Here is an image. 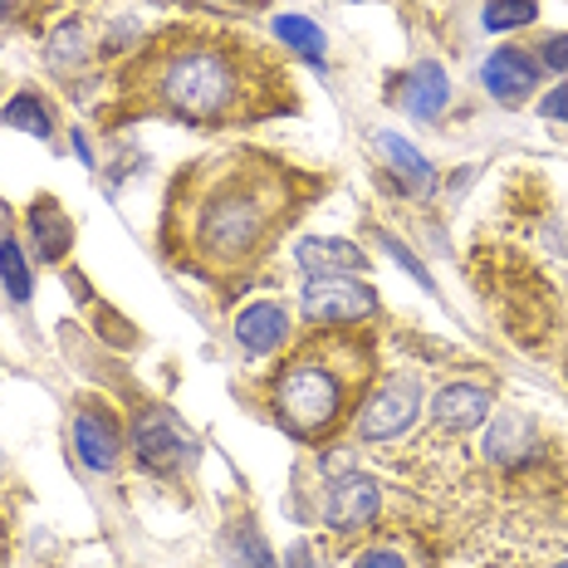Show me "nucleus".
I'll use <instances>...</instances> for the list:
<instances>
[{"label": "nucleus", "mask_w": 568, "mask_h": 568, "mask_svg": "<svg viewBox=\"0 0 568 568\" xmlns=\"http://www.w3.org/2000/svg\"><path fill=\"white\" fill-rule=\"evenodd\" d=\"M69 142H74V152H79V158H84V162H89V168H93V148H89V138H84V133H79V128H74V138H69Z\"/></svg>", "instance_id": "bb28decb"}, {"label": "nucleus", "mask_w": 568, "mask_h": 568, "mask_svg": "<svg viewBox=\"0 0 568 568\" xmlns=\"http://www.w3.org/2000/svg\"><path fill=\"white\" fill-rule=\"evenodd\" d=\"M539 113H544V118H559V123L568 128V84H559V89H549V93H544Z\"/></svg>", "instance_id": "a878e982"}, {"label": "nucleus", "mask_w": 568, "mask_h": 568, "mask_svg": "<svg viewBox=\"0 0 568 568\" xmlns=\"http://www.w3.org/2000/svg\"><path fill=\"white\" fill-rule=\"evenodd\" d=\"M535 59L544 69H554V74H568V34H544Z\"/></svg>", "instance_id": "5701e85b"}, {"label": "nucleus", "mask_w": 568, "mask_h": 568, "mask_svg": "<svg viewBox=\"0 0 568 568\" xmlns=\"http://www.w3.org/2000/svg\"><path fill=\"white\" fill-rule=\"evenodd\" d=\"M294 260H300L304 275H363V270H368L363 245L343 241V235H314V241H300L294 245Z\"/></svg>", "instance_id": "ddd939ff"}, {"label": "nucleus", "mask_w": 568, "mask_h": 568, "mask_svg": "<svg viewBox=\"0 0 568 568\" xmlns=\"http://www.w3.org/2000/svg\"><path fill=\"white\" fill-rule=\"evenodd\" d=\"M373 383V343L358 328H314L270 377V417L294 442L314 446L338 432L353 402Z\"/></svg>", "instance_id": "7ed1b4c3"}, {"label": "nucleus", "mask_w": 568, "mask_h": 568, "mask_svg": "<svg viewBox=\"0 0 568 568\" xmlns=\"http://www.w3.org/2000/svg\"><path fill=\"white\" fill-rule=\"evenodd\" d=\"M128 118H168L182 128H235L284 109L290 74L260 44L211 26L158 30L118 74Z\"/></svg>", "instance_id": "f03ea898"}, {"label": "nucleus", "mask_w": 568, "mask_h": 568, "mask_svg": "<svg viewBox=\"0 0 568 568\" xmlns=\"http://www.w3.org/2000/svg\"><path fill=\"white\" fill-rule=\"evenodd\" d=\"M123 446H128L123 422H118L103 402H84V407L74 412V452H79V460H84L89 470H99V476L118 470Z\"/></svg>", "instance_id": "6e6552de"}, {"label": "nucleus", "mask_w": 568, "mask_h": 568, "mask_svg": "<svg viewBox=\"0 0 568 568\" xmlns=\"http://www.w3.org/2000/svg\"><path fill=\"white\" fill-rule=\"evenodd\" d=\"M44 59H50L54 69H79V64H89V30L79 26V20H64L59 30H50Z\"/></svg>", "instance_id": "aec40b11"}, {"label": "nucleus", "mask_w": 568, "mask_h": 568, "mask_svg": "<svg viewBox=\"0 0 568 568\" xmlns=\"http://www.w3.org/2000/svg\"><path fill=\"white\" fill-rule=\"evenodd\" d=\"M221 559H226V568H280L265 535H260L251 519H235L226 535H221Z\"/></svg>", "instance_id": "f3484780"}, {"label": "nucleus", "mask_w": 568, "mask_h": 568, "mask_svg": "<svg viewBox=\"0 0 568 568\" xmlns=\"http://www.w3.org/2000/svg\"><path fill=\"white\" fill-rule=\"evenodd\" d=\"M539 59L529 50H519V44H500V50L485 54L480 64V84L490 93L495 103H505V109H519V103L529 99V93L539 89Z\"/></svg>", "instance_id": "1a4fd4ad"}, {"label": "nucleus", "mask_w": 568, "mask_h": 568, "mask_svg": "<svg viewBox=\"0 0 568 568\" xmlns=\"http://www.w3.org/2000/svg\"><path fill=\"white\" fill-rule=\"evenodd\" d=\"M231 334H235V343H241L245 353H251V358H270V353H280L284 343H290V334H294L290 304H280V300L245 304V310L235 314Z\"/></svg>", "instance_id": "9d476101"}, {"label": "nucleus", "mask_w": 568, "mask_h": 568, "mask_svg": "<svg viewBox=\"0 0 568 568\" xmlns=\"http://www.w3.org/2000/svg\"><path fill=\"white\" fill-rule=\"evenodd\" d=\"M485 456L495 460V466H529V460L539 456V436L535 426H529L525 417H500L485 432Z\"/></svg>", "instance_id": "dca6fc26"}, {"label": "nucleus", "mask_w": 568, "mask_h": 568, "mask_svg": "<svg viewBox=\"0 0 568 568\" xmlns=\"http://www.w3.org/2000/svg\"><path fill=\"white\" fill-rule=\"evenodd\" d=\"M0 284H6V294L16 304L30 300L34 280H30V265H26V251H20L16 235H0Z\"/></svg>", "instance_id": "412c9836"}, {"label": "nucleus", "mask_w": 568, "mask_h": 568, "mask_svg": "<svg viewBox=\"0 0 568 568\" xmlns=\"http://www.w3.org/2000/svg\"><path fill=\"white\" fill-rule=\"evenodd\" d=\"M554 568H568V559H564V564H554Z\"/></svg>", "instance_id": "c85d7f7f"}, {"label": "nucleus", "mask_w": 568, "mask_h": 568, "mask_svg": "<svg viewBox=\"0 0 568 568\" xmlns=\"http://www.w3.org/2000/svg\"><path fill=\"white\" fill-rule=\"evenodd\" d=\"M422 412V387L412 373H387L368 383V393L358 402V417H353V442H397Z\"/></svg>", "instance_id": "20e7f679"}, {"label": "nucleus", "mask_w": 568, "mask_h": 568, "mask_svg": "<svg viewBox=\"0 0 568 568\" xmlns=\"http://www.w3.org/2000/svg\"><path fill=\"white\" fill-rule=\"evenodd\" d=\"M128 446H133V460L148 476H158V480H172L176 470H186L192 466V456H196V446L186 442V432L176 426L162 407H142L133 426H128Z\"/></svg>", "instance_id": "423d86ee"}, {"label": "nucleus", "mask_w": 568, "mask_h": 568, "mask_svg": "<svg viewBox=\"0 0 568 568\" xmlns=\"http://www.w3.org/2000/svg\"><path fill=\"white\" fill-rule=\"evenodd\" d=\"M377 152H383L387 172H393V182H397L407 196H432V192H436V168L422 158L417 148H412L407 138L377 133Z\"/></svg>", "instance_id": "2eb2a0df"}, {"label": "nucleus", "mask_w": 568, "mask_h": 568, "mask_svg": "<svg viewBox=\"0 0 568 568\" xmlns=\"http://www.w3.org/2000/svg\"><path fill=\"white\" fill-rule=\"evenodd\" d=\"M275 34H280L284 50L304 54L310 64L324 69V50H328V40H324V30H318L314 20H304V16H275Z\"/></svg>", "instance_id": "6ab92c4d"}, {"label": "nucleus", "mask_w": 568, "mask_h": 568, "mask_svg": "<svg viewBox=\"0 0 568 568\" xmlns=\"http://www.w3.org/2000/svg\"><path fill=\"white\" fill-rule=\"evenodd\" d=\"M6 10H10V6H6V0H0V16H6Z\"/></svg>", "instance_id": "cd10ccee"}, {"label": "nucleus", "mask_w": 568, "mask_h": 568, "mask_svg": "<svg viewBox=\"0 0 568 568\" xmlns=\"http://www.w3.org/2000/svg\"><path fill=\"white\" fill-rule=\"evenodd\" d=\"M393 99H397L412 118L432 123V118H442V113H446V103H452V79H446V69H442V64L422 59V64H412L407 74L397 79V93H393Z\"/></svg>", "instance_id": "9b49d317"}, {"label": "nucleus", "mask_w": 568, "mask_h": 568, "mask_svg": "<svg viewBox=\"0 0 568 568\" xmlns=\"http://www.w3.org/2000/svg\"><path fill=\"white\" fill-rule=\"evenodd\" d=\"M485 417H490V387L480 383H446L432 397V422L442 432H476Z\"/></svg>", "instance_id": "f8f14e48"}, {"label": "nucleus", "mask_w": 568, "mask_h": 568, "mask_svg": "<svg viewBox=\"0 0 568 568\" xmlns=\"http://www.w3.org/2000/svg\"><path fill=\"white\" fill-rule=\"evenodd\" d=\"M300 310L310 328H358L363 318L377 314V294L358 275H310Z\"/></svg>", "instance_id": "39448f33"}, {"label": "nucleus", "mask_w": 568, "mask_h": 568, "mask_svg": "<svg viewBox=\"0 0 568 568\" xmlns=\"http://www.w3.org/2000/svg\"><path fill=\"white\" fill-rule=\"evenodd\" d=\"M26 226H30V241L44 265H59V260L74 251V221L64 216V206H59L54 196H34Z\"/></svg>", "instance_id": "4468645a"}, {"label": "nucleus", "mask_w": 568, "mask_h": 568, "mask_svg": "<svg viewBox=\"0 0 568 568\" xmlns=\"http://www.w3.org/2000/svg\"><path fill=\"white\" fill-rule=\"evenodd\" d=\"M353 568H407V559L397 549H363L353 554Z\"/></svg>", "instance_id": "393cba45"}, {"label": "nucleus", "mask_w": 568, "mask_h": 568, "mask_svg": "<svg viewBox=\"0 0 568 568\" xmlns=\"http://www.w3.org/2000/svg\"><path fill=\"white\" fill-rule=\"evenodd\" d=\"M383 245H387V255H393V260H397V265H402V270H407V275H412V280H417V284H422V290H432V275H426V265H422V260H417V255H412V251H407V245H402V241H393V235H383Z\"/></svg>", "instance_id": "b1692460"}, {"label": "nucleus", "mask_w": 568, "mask_h": 568, "mask_svg": "<svg viewBox=\"0 0 568 568\" xmlns=\"http://www.w3.org/2000/svg\"><path fill=\"white\" fill-rule=\"evenodd\" d=\"M535 16H539V0H490V6L480 10V26L495 30V34H505V30L529 26Z\"/></svg>", "instance_id": "4be33fe9"}, {"label": "nucleus", "mask_w": 568, "mask_h": 568, "mask_svg": "<svg viewBox=\"0 0 568 568\" xmlns=\"http://www.w3.org/2000/svg\"><path fill=\"white\" fill-rule=\"evenodd\" d=\"M310 176L260 148H235L172 176L162 251L201 280H235L304 211Z\"/></svg>", "instance_id": "f257e3e1"}, {"label": "nucleus", "mask_w": 568, "mask_h": 568, "mask_svg": "<svg viewBox=\"0 0 568 568\" xmlns=\"http://www.w3.org/2000/svg\"><path fill=\"white\" fill-rule=\"evenodd\" d=\"M383 515V490H377L373 476L363 470H343V476H328V490H324V525L334 535H363V529L377 525Z\"/></svg>", "instance_id": "0eeeda50"}, {"label": "nucleus", "mask_w": 568, "mask_h": 568, "mask_svg": "<svg viewBox=\"0 0 568 568\" xmlns=\"http://www.w3.org/2000/svg\"><path fill=\"white\" fill-rule=\"evenodd\" d=\"M0 123H6V128H20V133H30V138H50V133H54L50 103H44L34 89H20L16 99L0 109Z\"/></svg>", "instance_id": "a211bd4d"}]
</instances>
